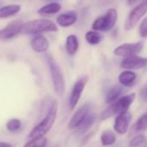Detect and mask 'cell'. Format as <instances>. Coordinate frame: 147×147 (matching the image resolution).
Instances as JSON below:
<instances>
[{"instance_id": "1", "label": "cell", "mask_w": 147, "mask_h": 147, "mask_svg": "<svg viewBox=\"0 0 147 147\" xmlns=\"http://www.w3.org/2000/svg\"><path fill=\"white\" fill-rule=\"evenodd\" d=\"M57 111H58V102L56 100H54L43 119L41 122H39L36 126H34L33 129L30 131L29 138H35L44 137L53 127L56 119Z\"/></svg>"}, {"instance_id": "2", "label": "cell", "mask_w": 147, "mask_h": 147, "mask_svg": "<svg viewBox=\"0 0 147 147\" xmlns=\"http://www.w3.org/2000/svg\"><path fill=\"white\" fill-rule=\"evenodd\" d=\"M47 63L50 72L54 91L57 96L61 97L65 91V79L62 71L57 61L51 55L47 56Z\"/></svg>"}, {"instance_id": "3", "label": "cell", "mask_w": 147, "mask_h": 147, "mask_svg": "<svg viewBox=\"0 0 147 147\" xmlns=\"http://www.w3.org/2000/svg\"><path fill=\"white\" fill-rule=\"evenodd\" d=\"M136 97L135 94H130L123 97L119 98L116 101L110 104L100 114L101 119H107L113 115H119L128 112L131 105L134 101Z\"/></svg>"}, {"instance_id": "4", "label": "cell", "mask_w": 147, "mask_h": 147, "mask_svg": "<svg viewBox=\"0 0 147 147\" xmlns=\"http://www.w3.org/2000/svg\"><path fill=\"white\" fill-rule=\"evenodd\" d=\"M57 30L58 29L56 24L51 20L36 19L24 24L20 33L24 35H32L42 32H56Z\"/></svg>"}, {"instance_id": "5", "label": "cell", "mask_w": 147, "mask_h": 147, "mask_svg": "<svg viewBox=\"0 0 147 147\" xmlns=\"http://www.w3.org/2000/svg\"><path fill=\"white\" fill-rule=\"evenodd\" d=\"M118 13L113 8L109 9L105 16L100 17L93 23L92 28L94 31H107L112 30L117 22Z\"/></svg>"}, {"instance_id": "6", "label": "cell", "mask_w": 147, "mask_h": 147, "mask_svg": "<svg viewBox=\"0 0 147 147\" xmlns=\"http://www.w3.org/2000/svg\"><path fill=\"white\" fill-rule=\"evenodd\" d=\"M88 82V77L83 76L80 78L78 81L76 82V83L74 84L69 98H68V105H69V109L73 111L75 109L82 97V94L85 89L86 84Z\"/></svg>"}, {"instance_id": "7", "label": "cell", "mask_w": 147, "mask_h": 147, "mask_svg": "<svg viewBox=\"0 0 147 147\" xmlns=\"http://www.w3.org/2000/svg\"><path fill=\"white\" fill-rule=\"evenodd\" d=\"M147 12V1H144V3L138 5L136 8H134L131 13L129 14L125 24V30H132L136 24L138 23L140 18Z\"/></svg>"}, {"instance_id": "8", "label": "cell", "mask_w": 147, "mask_h": 147, "mask_svg": "<svg viewBox=\"0 0 147 147\" xmlns=\"http://www.w3.org/2000/svg\"><path fill=\"white\" fill-rule=\"evenodd\" d=\"M144 47V43L142 42H135V43H124L117 47L113 53L115 55L119 57H130L132 55H136L138 54Z\"/></svg>"}, {"instance_id": "9", "label": "cell", "mask_w": 147, "mask_h": 147, "mask_svg": "<svg viewBox=\"0 0 147 147\" xmlns=\"http://www.w3.org/2000/svg\"><path fill=\"white\" fill-rule=\"evenodd\" d=\"M90 108L91 107L89 104H85L80 107L70 119L67 124V128L69 130H76L86 119V117L90 113Z\"/></svg>"}, {"instance_id": "10", "label": "cell", "mask_w": 147, "mask_h": 147, "mask_svg": "<svg viewBox=\"0 0 147 147\" xmlns=\"http://www.w3.org/2000/svg\"><path fill=\"white\" fill-rule=\"evenodd\" d=\"M23 22L20 20H15L7 24L4 29L0 30V41L10 40L16 37L21 32Z\"/></svg>"}, {"instance_id": "11", "label": "cell", "mask_w": 147, "mask_h": 147, "mask_svg": "<svg viewBox=\"0 0 147 147\" xmlns=\"http://www.w3.org/2000/svg\"><path fill=\"white\" fill-rule=\"evenodd\" d=\"M120 66L125 69H139L147 66V58L140 57L138 55H132L130 57L124 58L121 61Z\"/></svg>"}, {"instance_id": "12", "label": "cell", "mask_w": 147, "mask_h": 147, "mask_svg": "<svg viewBox=\"0 0 147 147\" xmlns=\"http://www.w3.org/2000/svg\"><path fill=\"white\" fill-rule=\"evenodd\" d=\"M131 120V114L129 112L117 115L113 125V128L115 131L118 132L119 134H125L128 130Z\"/></svg>"}, {"instance_id": "13", "label": "cell", "mask_w": 147, "mask_h": 147, "mask_svg": "<svg viewBox=\"0 0 147 147\" xmlns=\"http://www.w3.org/2000/svg\"><path fill=\"white\" fill-rule=\"evenodd\" d=\"M31 49L36 53H44L49 48V42L48 39L42 35H37L34 36L30 42Z\"/></svg>"}, {"instance_id": "14", "label": "cell", "mask_w": 147, "mask_h": 147, "mask_svg": "<svg viewBox=\"0 0 147 147\" xmlns=\"http://www.w3.org/2000/svg\"><path fill=\"white\" fill-rule=\"evenodd\" d=\"M77 21V14L75 11H67L59 15L56 18V23L61 27H69L75 24Z\"/></svg>"}, {"instance_id": "15", "label": "cell", "mask_w": 147, "mask_h": 147, "mask_svg": "<svg viewBox=\"0 0 147 147\" xmlns=\"http://www.w3.org/2000/svg\"><path fill=\"white\" fill-rule=\"evenodd\" d=\"M65 48H66L67 53L70 56L75 55L77 53L78 49H79V40H78V37L76 35H69L67 37V39H66Z\"/></svg>"}, {"instance_id": "16", "label": "cell", "mask_w": 147, "mask_h": 147, "mask_svg": "<svg viewBox=\"0 0 147 147\" xmlns=\"http://www.w3.org/2000/svg\"><path fill=\"white\" fill-rule=\"evenodd\" d=\"M136 78L137 76L134 72L130 70H125L120 73V75L119 76V82L122 86L131 87L134 84Z\"/></svg>"}, {"instance_id": "17", "label": "cell", "mask_w": 147, "mask_h": 147, "mask_svg": "<svg viewBox=\"0 0 147 147\" xmlns=\"http://www.w3.org/2000/svg\"><path fill=\"white\" fill-rule=\"evenodd\" d=\"M95 120H96L95 114L89 113L86 117V119L82 122V124L76 129V132L78 134H84V133H86L92 127V125L94 124Z\"/></svg>"}, {"instance_id": "18", "label": "cell", "mask_w": 147, "mask_h": 147, "mask_svg": "<svg viewBox=\"0 0 147 147\" xmlns=\"http://www.w3.org/2000/svg\"><path fill=\"white\" fill-rule=\"evenodd\" d=\"M21 7L18 5H11L0 8V18H7L17 15Z\"/></svg>"}, {"instance_id": "19", "label": "cell", "mask_w": 147, "mask_h": 147, "mask_svg": "<svg viewBox=\"0 0 147 147\" xmlns=\"http://www.w3.org/2000/svg\"><path fill=\"white\" fill-rule=\"evenodd\" d=\"M122 93H123V88L121 86L116 85V86L113 87L108 91V93L106 96V103L108 105L113 103L114 101H116L120 97Z\"/></svg>"}, {"instance_id": "20", "label": "cell", "mask_w": 147, "mask_h": 147, "mask_svg": "<svg viewBox=\"0 0 147 147\" xmlns=\"http://www.w3.org/2000/svg\"><path fill=\"white\" fill-rule=\"evenodd\" d=\"M61 9V6L58 3H50L49 5H47L41 9L38 10V14L41 16H49L52 14H55L58 11H60Z\"/></svg>"}, {"instance_id": "21", "label": "cell", "mask_w": 147, "mask_h": 147, "mask_svg": "<svg viewBox=\"0 0 147 147\" xmlns=\"http://www.w3.org/2000/svg\"><path fill=\"white\" fill-rule=\"evenodd\" d=\"M100 142L101 144L104 146H109L113 144L116 142V135L111 130L104 131L100 136Z\"/></svg>"}, {"instance_id": "22", "label": "cell", "mask_w": 147, "mask_h": 147, "mask_svg": "<svg viewBox=\"0 0 147 147\" xmlns=\"http://www.w3.org/2000/svg\"><path fill=\"white\" fill-rule=\"evenodd\" d=\"M85 38L86 41L91 45H97L102 40L101 35L96 31H88L85 35Z\"/></svg>"}, {"instance_id": "23", "label": "cell", "mask_w": 147, "mask_h": 147, "mask_svg": "<svg viewBox=\"0 0 147 147\" xmlns=\"http://www.w3.org/2000/svg\"><path fill=\"white\" fill-rule=\"evenodd\" d=\"M48 140L45 137L31 138L30 141L24 144V147H46Z\"/></svg>"}, {"instance_id": "24", "label": "cell", "mask_w": 147, "mask_h": 147, "mask_svg": "<svg viewBox=\"0 0 147 147\" xmlns=\"http://www.w3.org/2000/svg\"><path fill=\"white\" fill-rule=\"evenodd\" d=\"M22 127V122L18 119H11L6 123V129L11 132L18 131Z\"/></svg>"}, {"instance_id": "25", "label": "cell", "mask_w": 147, "mask_h": 147, "mask_svg": "<svg viewBox=\"0 0 147 147\" xmlns=\"http://www.w3.org/2000/svg\"><path fill=\"white\" fill-rule=\"evenodd\" d=\"M134 129L136 131H145L147 130V113L142 115L135 123Z\"/></svg>"}, {"instance_id": "26", "label": "cell", "mask_w": 147, "mask_h": 147, "mask_svg": "<svg viewBox=\"0 0 147 147\" xmlns=\"http://www.w3.org/2000/svg\"><path fill=\"white\" fill-rule=\"evenodd\" d=\"M147 143V138L144 135H138L131 139L129 144L131 147H138L140 145H144Z\"/></svg>"}, {"instance_id": "27", "label": "cell", "mask_w": 147, "mask_h": 147, "mask_svg": "<svg viewBox=\"0 0 147 147\" xmlns=\"http://www.w3.org/2000/svg\"><path fill=\"white\" fill-rule=\"evenodd\" d=\"M139 35L143 38L147 37V18H144L139 26Z\"/></svg>"}, {"instance_id": "28", "label": "cell", "mask_w": 147, "mask_h": 147, "mask_svg": "<svg viewBox=\"0 0 147 147\" xmlns=\"http://www.w3.org/2000/svg\"><path fill=\"white\" fill-rule=\"evenodd\" d=\"M0 147H13V145L7 142H0Z\"/></svg>"}, {"instance_id": "29", "label": "cell", "mask_w": 147, "mask_h": 147, "mask_svg": "<svg viewBox=\"0 0 147 147\" xmlns=\"http://www.w3.org/2000/svg\"><path fill=\"white\" fill-rule=\"evenodd\" d=\"M139 1V0H128L127 1V4H128V5H134L135 4H137L138 2Z\"/></svg>"}, {"instance_id": "30", "label": "cell", "mask_w": 147, "mask_h": 147, "mask_svg": "<svg viewBox=\"0 0 147 147\" xmlns=\"http://www.w3.org/2000/svg\"><path fill=\"white\" fill-rule=\"evenodd\" d=\"M48 1H52V0H48Z\"/></svg>"}, {"instance_id": "31", "label": "cell", "mask_w": 147, "mask_h": 147, "mask_svg": "<svg viewBox=\"0 0 147 147\" xmlns=\"http://www.w3.org/2000/svg\"><path fill=\"white\" fill-rule=\"evenodd\" d=\"M144 1H147V0H144Z\"/></svg>"}]
</instances>
